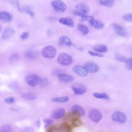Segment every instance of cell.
<instances>
[{"label": "cell", "instance_id": "cell-4", "mask_svg": "<svg viewBox=\"0 0 132 132\" xmlns=\"http://www.w3.org/2000/svg\"><path fill=\"white\" fill-rule=\"evenodd\" d=\"M57 61L58 63L62 65L68 66L72 63L73 59L69 54L64 53H61L59 55Z\"/></svg>", "mask_w": 132, "mask_h": 132}, {"label": "cell", "instance_id": "cell-46", "mask_svg": "<svg viewBox=\"0 0 132 132\" xmlns=\"http://www.w3.org/2000/svg\"><path fill=\"white\" fill-rule=\"evenodd\" d=\"M48 19L50 20H51V21H53L55 20L56 18L54 17H49V18H48Z\"/></svg>", "mask_w": 132, "mask_h": 132}, {"label": "cell", "instance_id": "cell-17", "mask_svg": "<svg viewBox=\"0 0 132 132\" xmlns=\"http://www.w3.org/2000/svg\"><path fill=\"white\" fill-rule=\"evenodd\" d=\"M59 22L62 24L68 26L70 27H73L75 24L73 20L69 17H63L60 18Z\"/></svg>", "mask_w": 132, "mask_h": 132}, {"label": "cell", "instance_id": "cell-35", "mask_svg": "<svg viewBox=\"0 0 132 132\" xmlns=\"http://www.w3.org/2000/svg\"><path fill=\"white\" fill-rule=\"evenodd\" d=\"M11 128L10 126L8 125H5L0 128V132H9L11 131Z\"/></svg>", "mask_w": 132, "mask_h": 132}, {"label": "cell", "instance_id": "cell-47", "mask_svg": "<svg viewBox=\"0 0 132 132\" xmlns=\"http://www.w3.org/2000/svg\"><path fill=\"white\" fill-rule=\"evenodd\" d=\"M2 28V27H1V26L0 25V32L1 31V30Z\"/></svg>", "mask_w": 132, "mask_h": 132}, {"label": "cell", "instance_id": "cell-15", "mask_svg": "<svg viewBox=\"0 0 132 132\" xmlns=\"http://www.w3.org/2000/svg\"><path fill=\"white\" fill-rule=\"evenodd\" d=\"M65 114V109L63 108H59L55 110L52 113L51 117L54 119H59L63 117Z\"/></svg>", "mask_w": 132, "mask_h": 132}, {"label": "cell", "instance_id": "cell-39", "mask_svg": "<svg viewBox=\"0 0 132 132\" xmlns=\"http://www.w3.org/2000/svg\"><path fill=\"white\" fill-rule=\"evenodd\" d=\"M88 53L92 56H97L100 57H102L104 56V55L102 54L95 53L94 52L89 51H88Z\"/></svg>", "mask_w": 132, "mask_h": 132}, {"label": "cell", "instance_id": "cell-23", "mask_svg": "<svg viewBox=\"0 0 132 132\" xmlns=\"http://www.w3.org/2000/svg\"><path fill=\"white\" fill-rule=\"evenodd\" d=\"M115 2V0H100V4L101 5L109 8L112 7Z\"/></svg>", "mask_w": 132, "mask_h": 132}, {"label": "cell", "instance_id": "cell-22", "mask_svg": "<svg viewBox=\"0 0 132 132\" xmlns=\"http://www.w3.org/2000/svg\"><path fill=\"white\" fill-rule=\"evenodd\" d=\"M95 51L100 53H105L108 50V47L105 45L100 44L94 46L93 48Z\"/></svg>", "mask_w": 132, "mask_h": 132}, {"label": "cell", "instance_id": "cell-6", "mask_svg": "<svg viewBox=\"0 0 132 132\" xmlns=\"http://www.w3.org/2000/svg\"><path fill=\"white\" fill-rule=\"evenodd\" d=\"M51 4L56 12H63L66 10L67 6L66 4L61 0H54L52 1Z\"/></svg>", "mask_w": 132, "mask_h": 132}, {"label": "cell", "instance_id": "cell-42", "mask_svg": "<svg viewBox=\"0 0 132 132\" xmlns=\"http://www.w3.org/2000/svg\"><path fill=\"white\" fill-rule=\"evenodd\" d=\"M29 36V34L27 32H24L20 35V37L22 39H25L28 38Z\"/></svg>", "mask_w": 132, "mask_h": 132}, {"label": "cell", "instance_id": "cell-40", "mask_svg": "<svg viewBox=\"0 0 132 132\" xmlns=\"http://www.w3.org/2000/svg\"><path fill=\"white\" fill-rule=\"evenodd\" d=\"M10 87L12 89H16L18 88V85L16 82H12L10 85Z\"/></svg>", "mask_w": 132, "mask_h": 132}, {"label": "cell", "instance_id": "cell-5", "mask_svg": "<svg viewBox=\"0 0 132 132\" xmlns=\"http://www.w3.org/2000/svg\"><path fill=\"white\" fill-rule=\"evenodd\" d=\"M81 114L78 112L72 111L65 114L63 117V120L65 122H71L78 120L80 119Z\"/></svg>", "mask_w": 132, "mask_h": 132}, {"label": "cell", "instance_id": "cell-28", "mask_svg": "<svg viewBox=\"0 0 132 132\" xmlns=\"http://www.w3.org/2000/svg\"><path fill=\"white\" fill-rule=\"evenodd\" d=\"M69 100V98L67 96H63L59 97L53 98L52 99V101L54 102H65Z\"/></svg>", "mask_w": 132, "mask_h": 132}, {"label": "cell", "instance_id": "cell-19", "mask_svg": "<svg viewBox=\"0 0 132 132\" xmlns=\"http://www.w3.org/2000/svg\"><path fill=\"white\" fill-rule=\"evenodd\" d=\"M14 30L11 28H8L4 31L2 35V37L4 40H7L11 38L14 35Z\"/></svg>", "mask_w": 132, "mask_h": 132}, {"label": "cell", "instance_id": "cell-34", "mask_svg": "<svg viewBox=\"0 0 132 132\" xmlns=\"http://www.w3.org/2000/svg\"><path fill=\"white\" fill-rule=\"evenodd\" d=\"M123 19L128 22H131L132 21V15L131 13L127 14L122 16Z\"/></svg>", "mask_w": 132, "mask_h": 132}, {"label": "cell", "instance_id": "cell-7", "mask_svg": "<svg viewBox=\"0 0 132 132\" xmlns=\"http://www.w3.org/2000/svg\"><path fill=\"white\" fill-rule=\"evenodd\" d=\"M40 79L38 75L33 74L27 76L25 78V80L26 82L29 85L34 87L39 84Z\"/></svg>", "mask_w": 132, "mask_h": 132}, {"label": "cell", "instance_id": "cell-13", "mask_svg": "<svg viewBox=\"0 0 132 132\" xmlns=\"http://www.w3.org/2000/svg\"><path fill=\"white\" fill-rule=\"evenodd\" d=\"M73 71L78 75L82 77L86 76L88 73V71L84 67L82 66L76 65L73 66L72 68Z\"/></svg>", "mask_w": 132, "mask_h": 132}, {"label": "cell", "instance_id": "cell-26", "mask_svg": "<svg viewBox=\"0 0 132 132\" xmlns=\"http://www.w3.org/2000/svg\"><path fill=\"white\" fill-rule=\"evenodd\" d=\"M22 98L27 100H34L36 98V95L31 93H27L24 94L22 96Z\"/></svg>", "mask_w": 132, "mask_h": 132}, {"label": "cell", "instance_id": "cell-10", "mask_svg": "<svg viewBox=\"0 0 132 132\" xmlns=\"http://www.w3.org/2000/svg\"><path fill=\"white\" fill-rule=\"evenodd\" d=\"M71 88L74 93L77 95L83 94L86 91V88L85 86L79 83L76 82L73 84Z\"/></svg>", "mask_w": 132, "mask_h": 132}, {"label": "cell", "instance_id": "cell-30", "mask_svg": "<svg viewBox=\"0 0 132 132\" xmlns=\"http://www.w3.org/2000/svg\"><path fill=\"white\" fill-rule=\"evenodd\" d=\"M48 80L46 78H43L40 79L39 84L40 86L42 87H46L48 85Z\"/></svg>", "mask_w": 132, "mask_h": 132}, {"label": "cell", "instance_id": "cell-14", "mask_svg": "<svg viewBox=\"0 0 132 132\" xmlns=\"http://www.w3.org/2000/svg\"><path fill=\"white\" fill-rule=\"evenodd\" d=\"M84 67L88 72L92 73H95L99 70L98 66L95 63L92 62H88L84 64Z\"/></svg>", "mask_w": 132, "mask_h": 132}, {"label": "cell", "instance_id": "cell-8", "mask_svg": "<svg viewBox=\"0 0 132 132\" xmlns=\"http://www.w3.org/2000/svg\"><path fill=\"white\" fill-rule=\"evenodd\" d=\"M88 116L92 121L95 122H99L102 117L101 113L98 110L94 109H91L89 110Z\"/></svg>", "mask_w": 132, "mask_h": 132}, {"label": "cell", "instance_id": "cell-1", "mask_svg": "<svg viewBox=\"0 0 132 132\" xmlns=\"http://www.w3.org/2000/svg\"><path fill=\"white\" fill-rule=\"evenodd\" d=\"M47 128L46 131L47 132H71L72 131V130L69 123L67 122L58 125H51Z\"/></svg>", "mask_w": 132, "mask_h": 132}, {"label": "cell", "instance_id": "cell-25", "mask_svg": "<svg viewBox=\"0 0 132 132\" xmlns=\"http://www.w3.org/2000/svg\"><path fill=\"white\" fill-rule=\"evenodd\" d=\"M77 28L78 30L84 36L86 35L89 32L88 28L85 25L79 24L77 26Z\"/></svg>", "mask_w": 132, "mask_h": 132}, {"label": "cell", "instance_id": "cell-45", "mask_svg": "<svg viewBox=\"0 0 132 132\" xmlns=\"http://www.w3.org/2000/svg\"><path fill=\"white\" fill-rule=\"evenodd\" d=\"M32 129L29 128H24L23 129V130L24 131H32Z\"/></svg>", "mask_w": 132, "mask_h": 132}, {"label": "cell", "instance_id": "cell-43", "mask_svg": "<svg viewBox=\"0 0 132 132\" xmlns=\"http://www.w3.org/2000/svg\"><path fill=\"white\" fill-rule=\"evenodd\" d=\"M18 10L20 12H22V9L20 7L19 2L18 0H16L15 2Z\"/></svg>", "mask_w": 132, "mask_h": 132}, {"label": "cell", "instance_id": "cell-44", "mask_svg": "<svg viewBox=\"0 0 132 132\" xmlns=\"http://www.w3.org/2000/svg\"><path fill=\"white\" fill-rule=\"evenodd\" d=\"M41 123L39 120H38L36 122V126L37 127L39 128L40 126Z\"/></svg>", "mask_w": 132, "mask_h": 132}, {"label": "cell", "instance_id": "cell-33", "mask_svg": "<svg viewBox=\"0 0 132 132\" xmlns=\"http://www.w3.org/2000/svg\"><path fill=\"white\" fill-rule=\"evenodd\" d=\"M43 122L45 124L44 127L45 128H47L52 125L53 120L50 119H45L44 120Z\"/></svg>", "mask_w": 132, "mask_h": 132}, {"label": "cell", "instance_id": "cell-16", "mask_svg": "<svg viewBox=\"0 0 132 132\" xmlns=\"http://www.w3.org/2000/svg\"><path fill=\"white\" fill-rule=\"evenodd\" d=\"M58 77L61 82L64 83H68L74 80L73 77L69 74L62 73L59 75Z\"/></svg>", "mask_w": 132, "mask_h": 132}, {"label": "cell", "instance_id": "cell-38", "mask_svg": "<svg viewBox=\"0 0 132 132\" xmlns=\"http://www.w3.org/2000/svg\"><path fill=\"white\" fill-rule=\"evenodd\" d=\"M19 58L18 55L16 54H12L10 57L9 60L11 62H14L17 61Z\"/></svg>", "mask_w": 132, "mask_h": 132}, {"label": "cell", "instance_id": "cell-41", "mask_svg": "<svg viewBox=\"0 0 132 132\" xmlns=\"http://www.w3.org/2000/svg\"><path fill=\"white\" fill-rule=\"evenodd\" d=\"M15 101L14 98L12 97H9L5 98L4 100V101L5 103H13Z\"/></svg>", "mask_w": 132, "mask_h": 132}, {"label": "cell", "instance_id": "cell-2", "mask_svg": "<svg viewBox=\"0 0 132 132\" xmlns=\"http://www.w3.org/2000/svg\"><path fill=\"white\" fill-rule=\"evenodd\" d=\"M42 55L46 58L52 59L55 56L56 50L55 48L52 45L47 46L42 49L41 52Z\"/></svg>", "mask_w": 132, "mask_h": 132}, {"label": "cell", "instance_id": "cell-18", "mask_svg": "<svg viewBox=\"0 0 132 132\" xmlns=\"http://www.w3.org/2000/svg\"><path fill=\"white\" fill-rule=\"evenodd\" d=\"M12 15L10 13L5 11L0 12V21L9 22L12 20Z\"/></svg>", "mask_w": 132, "mask_h": 132}, {"label": "cell", "instance_id": "cell-3", "mask_svg": "<svg viewBox=\"0 0 132 132\" xmlns=\"http://www.w3.org/2000/svg\"><path fill=\"white\" fill-rule=\"evenodd\" d=\"M90 9L86 4L82 3L77 4L74 10L75 13L81 17L86 15L89 12Z\"/></svg>", "mask_w": 132, "mask_h": 132}, {"label": "cell", "instance_id": "cell-11", "mask_svg": "<svg viewBox=\"0 0 132 132\" xmlns=\"http://www.w3.org/2000/svg\"><path fill=\"white\" fill-rule=\"evenodd\" d=\"M113 31L119 36L123 37H126L127 35V32L123 27L116 23H113L112 26Z\"/></svg>", "mask_w": 132, "mask_h": 132}, {"label": "cell", "instance_id": "cell-29", "mask_svg": "<svg viewBox=\"0 0 132 132\" xmlns=\"http://www.w3.org/2000/svg\"><path fill=\"white\" fill-rule=\"evenodd\" d=\"M114 56L117 60L122 62H125L127 59L123 55L117 53H115Z\"/></svg>", "mask_w": 132, "mask_h": 132}, {"label": "cell", "instance_id": "cell-37", "mask_svg": "<svg viewBox=\"0 0 132 132\" xmlns=\"http://www.w3.org/2000/svg\"><path fill=\"white\" fill-rule=\"evenodd\" d=\"M63 70L57 68L53 69L52 72V74L54 75H57L59 74L63 73Z\"/></svg>", "mask_w": 132, "mask_h": 132}, {"label": "cell", "instance_id": "cell-21", "mask_svg": "<svg viewBox=\"0 0 132 132\" xmlns=\"http://www.w3.org/2000/svg\"><path fill=\"white\" fill-rule=\"evenodd\" d=\"M59 43L61 45H64L68 46H70L72 45L70 39L67 36H62L60 38Z\"/></svg>", "mask_w": 132, "mask_h": 132}, {"label": "cell", "instance_id": "cell-36", "mask_svg": "<svg viewBox=\"0 0 132 132\" xmlns=\"http://www.w3.org/2000/svg\"><path fill=\"white\" fill-rule=\"evenodd\" d=\"M94 19V18L93 16L86 15L81 17V20L82 21H88L90 22L91 21Z\"/></svg>", "mask_w": 132, "mask_h": 132}, {"label": "cell", "instance_id": "cell-12", "mask_svg": "<svg viewBox=\"0 0 132 132\" xmlns=\"http://www.w3.org/2000/svg\"><path fill=\"white\" fill-rule=\"evenodd\" d=\"M39 54V51L36 49L29 50L24 53L25 57L29 60H34L37 59Z\"/></svg>", "mask_w": 132, "mask_h": 132}, {"label": "cell", "instance_id": "cell-27", "mask_svg": "<svg viewBox=\"0 0 132 132\" xmlns=\"http://www.w3.org/2000/svg\"><path fill=\"white\" fill-rule=\"evenodd\" d=\"M71 110L72 111H76L79 112L81 115L84 116L85 115V112L83 108L80 106L75 105L71 107Z\"/></svg>", "mask_w": 132, "mask_h": 132}, {"label": "cell", "instance_id": "cell-31", "mask_svg": "<svg viewBox=\"0 0 132 132\" xmlns=\"http://www.w3.org/2000/svg\"><path fill=\"white\" fill-rule=\"evenodd\" d=\"M22 11H24L31 16H33L34 14L30 8L28 6L24 7L22 9Z\"/></svg>", "mask_w": 132, "mask_h": 132}, {"label": "cell", "instance_id": "cell-24", "mask_svg": "<svg viewBox=\"0 0 132 132\" xmlns=\"http://www.w3.org/2000/svg\"><path fill=\"white\" fill-rule=\"evenodd\" d=\"M93 96L95 97L99 98L110 100V98L109 96L105 93H99L95 92L93 94Z\"/></svg>", "mask_w": 132, "mask_h": 132}, {"label": "cell", "instance_id": "cell-32", "mask_svg": "<svg viewBox=\"0 0 132 132\" xmlns=\"http://www.w3.org/2000/svg\"><path fill=\"white\" fill-rule=\"evenodd\" d=\"M125 63V65L126 68L128 70H131L132 69V57L127 59Z\"/></svg>", "mask_w": 132, "mask_h": 132}, {"label": "cell", "instance_id": "cell-20", "mask_svg": "<svg viewBox=\"0 0 132 132\" xmlns=\"http://www.w3.org/2000/svg\"><path fill=\"white\" fill-rule=\"evenodd\" d=\"M89 22L94 28L97 30L102 29L104 27V24L102 22L94 19Z\"/></svg>", "mask_w": 132, "mask_h": 132}, {"label": "cell", "instance_id": "cell-9", "mask_svg": "<svg viewBox=\"0 0 132 132\" xmlns=\"http://www.w3.org/2000/svg\"><path fill=\"white\" fill-rule=\"evenodd\" d=\"M112 120L121 123L125 122L127 120V118L125 114L122 112L119 111H116L114 112L112 115Z\"/></svg>", "mask_w": 132, "mask_h": 132}]
</instances>
